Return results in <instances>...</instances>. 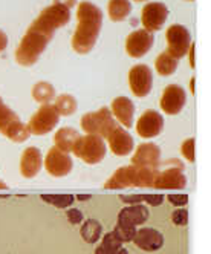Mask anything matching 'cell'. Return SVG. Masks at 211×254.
Listing matches in <instances>:
<instances>
[{
  "mask_svg": "<svg viewBox=\"0 0 211 254\" xmlns=\"http://www.w3.org/2000/svg\"><path fill=\"white\" fill-rule=\"evenodd\" d=\"M149 216H150V211L143 204L126 205L118 213V219H116V225L113 231L121 239L122 244H129L133 241L138 227L144 225L149 221Z\"/></svg>",
  "mask_w": 211,
  "mask_h": 254,
  "instance_id": "277c9868",
  "label": "cell"
},
{
  "mask_svg": "<svg viewBox=\"0 0 211 254\" xmlns=\"http://www.w3.org/2000/svg\"><path fill=\"white\" fill-rule=\"evenodd\" d=\"M77 20L78 25L70 45L77 54H89L98 40L103 26V12L91 2H81L77 8Z\"/></svg>",
  "mask_w": 211,
  "mask_h": 254,
  "instance_id": "6da1fadb",
  "label": "cell"
},
{
  "mask_svg": "<svg viewBox=\"0 0 211 254\" xmlns=\"http://www.w3.org/2000/svg\"><path fill=\"white\" fill-rule=\"evenodd\" d=\"M165 40H167V51L171 57L182 59L188 52L191 45V35L188 29L182 25H170L165 31Z\"/></svg>",
  "mask_w": 211,
  "mask_h": 254,
  "instance_id": "8fae6325",
  "label": "cell"
},
{
  "mask_svg": "<svg viewBox=\"0 0 211 254\" xmlns=\"http://www.w3.org/2000/svg\"><path fill=\"white\" fill-rule=\"evenodd\" d=\"M161 166V164H159ZM187 186L184 164L178 159H168L158 167L153 187L159 190H182Z\"/></svg>",
  "mask_w": 211,
  "mask_h": 254,
  "instance_id": "5b68a950",
  "label": "cell"
},
{
  "mask_svg": "<svg viewBox=\"0 0 211 254\" xmlns=\"http://www.w3.org/2000/svg\"><path fill=\"white\" fill-rule=\"evenodd\" d=\"M8 46V37H6V34L0 29V52H3Z\"/></svg>",
  "mask_w": 211,
  "mask_h": 254,
  "instance_id": "8d00e7d4",
  "label": "cell"
},
{
  "mask_svg": "<svg viewBox=\"0 0 211 254\" xmlns=\"http://www.w3.org/2000/svg\"><path fill=\"white\" fill-rule=\"evenodd\" d=\"M107 12L112 22H122L126 20L132 12L130 0H109Z\"/></svg>",
  "mask_w": 211,
  "mask_h": 254,
  "instance_id": "484cf974",
  "label": "cell"
},
{
  "mask_svg": "<svg viewBox=\"0 0 211 254\" xmlns=\"http://www.w3.org/2000/svg\"><path fill=\"white\" fill-rule=\"evenodd\" d=\"M190 90H191V94L195 95V78H191L190 81Z\"/></svg>",
  "mask_w": 211,
  "mask_h": 254,
  "instance_id": "60d3db41",
  "label": "cell"
},
{
  "mask_svg": "<svg viewBox=\"0 0 211 254\" xmlns=\"http://www.w3.org/2000/svg\"><path fill=\"white\" fill-rule=\"evenodd\" d=\"M110 112L113 118L122 126L129 129L133 126V115H135V104L127 97H116L110 103Z\"/></svg>",
  "mask_w": 211,
  "mask_h": 254,
  "instance_id": "7402d4cb",
  "label": "cell"
},
{
  "mask_svg": "<svg viewBox=\"0 0 211 254\" xmlns=\"http://www.w3.org/2000/svg\"><path fill=\"white\" fill-rule=\"evenodd\" d=\"M66 217H67V222L72 224V225H81V222L84 221V216L78 208H66Z\"/></svg>",
  "mask_w": 211,
  "mask_h": 254,
  "instance_id": "836d02e7",
  "label": "cell"
},
{
  "mask_svg": "<svg viewBox=\"0 0 211 254\" xmlns=\"http://www.w3.org/2000/svg\"><path fill=\"white\" fill-rule=\"evenodd\" d=\"M167 17H168V8L164 3L150 2L146 3V6L141 11V23H143L144 29L150 32H156L162 29Z\"/></svg>",
  "mask_w": 211,
  "mask_h": 254,
  "instance_id": "5bb4252c",
  "label": "cell"
},
{
  "mask_svg": "<svg viewBox=\"0 0 211 254\" xmlns=\"http://www.w3.org/2000/svg\"><path fill=\"white\" fill-rule=\"evenodd\" d=\"M135 129L141 138H144V139L155 138L158 135H161L164 129V118L158 111L147 109V111L138 118Z\"/></svg>",
  "mask_w": 211,
  "mask_h": 254,
  "instance_id": "9a60e30c",
  "label": "cell"
},
{
  "mask_svg": "<svg viewBox=\"0 0 211 254\" xmlns=\"http://www.w3.org/2000/svg\"><path fill=\"white\" fill-rule=\"evenodd\" d=\"M0 133L14 142H25L31 135L19 115L11 111L2 98H0Z\"/></svg>",
  "mask_w": 211,
  "mask_h": 254,
  "instance_id": "ba28073f",
  "label": "cell"
},
{
  "mask_svg": "<svg viewBox=\"0 0 211 254\" xmlns=\"http://www.w3.org/2000/svg\"><path fill=\"white\" fill-rule=\"evenodd\" d=\"M129 86L132 94L138 98H144L152 92L153 72L147 64H136L129 70Z\"/></svg>",
  "mask_w": 211,
  "mask_h": 254,
  "instance_id": "7c38bea8",
  "label": "cell"
},
{
  "mask_svg": "<svg viewBox=\"0 0 211 254\" xmlns=\"http://www.w3.org/2000/svg\"><path fill=\"white\" fill-rule=\"evenodd\" d=\"M43 161H45L46 172L54 178H64L74 169L72 158L69 156V153L60 150L58 147H52Z\"/></svg>",
  "mask_w": 211,
  "mask_h": 254,
  "instance_id": "4fadbf2b",
  "label": "cell"
},
{
  "mask_svg": "<svg viewBox=\"0 0 211 254\" xmlns=\"http://www.w3.org/2000/svg\"><path fill=\"white\" fill-rule=\"evenodd\" d=\"M52 37H54L52 34H48L31 25L15 49V62L25 67L35 64Z\"/></svg>",
  "mask_w": 211,
  "mask_h": 254,
  "instance_id": "7a4b0ae2",
  "label": "cell"
},
{
  "mask_svg": "<svg viewBox=\"0 0 211 254\" xmlns=\"http://www.w3.org/2000/svg\"><path fill=\"white\" fill-rule=\"evenodd\" d=\"M195 146H196V142H195V138H188L182 142V146H181V153L182 156L188 161V162H195L196 156H195Z\"/></svg>",
  "mask_w": 211,
  "mask_h": 254,
  "instance_id": "1f68e13d",
  "label": "cell"
},
{
  "mask_svg": "<svg viewBox=\"0 0 211 254\" xmlns=\"http://www.w3.org/2000/svg\"><path fill=\"white\" fill-rule=\"evenodd\" d=\"M40 199L48 204H51V205H54L55 208L66 210L74 204L75 196L67 194V193H51V194H42Z\"/></svg>",
  "mask_w": 211,
  "mask_h": 254,
  "instance_id": "f546056e",
  "label": "cell"
},
{
  "mask_svg": "<svg viewBox=\"0 0 211 254\" xmlns=\"http://www.w3.org/2000/svg\"><path fill=\"white\" fill-rule=\"evenodd\" d=\"M43 167V156L37 147H28L20 158V173L26 179L35 178Z\"/></svg>",
  "mask_w": 211,
  "mask_h": 254,
  "instance_id": "44dd1931",
  "label": "cell"
},
{
  "mask_svg": "<svg viewBox=\"0 0 211 254\" xmlns=\"http://www.w3.org/2000/svg\"><path fill=\"white\" fill-rule=\"evenodd\" d=\"M106 139L109 142L110 152L116 156H127L133 152L135 141L122 126H116Z\"/></svg>",
  "mask_w": 211,
  "mask_h": 254,
  "instance_id": "ffe728a7",
  "label": "cell"
},
{
  "mask_svg": "<svg viewBox=\"0 0 211 254\" xmlns=\"http://www.w3.org/2000/svg\"><path fill=\"white\" fill-rule=\"evenodd\" d=\"M55 103H54V107L55 111L58 112L60 117H69L77 112V107H78V103L75 100V97L69 95V94H63L57 98H54Z\"/></svg>",
  "mask_w": 211,
  "mask_h": 254,
  "instance_id": "f1b7e54d",
  "label": "cell"
},
{
  "mask_svg": "<svg viewBox=\"0 0 211 254\" xmlns=\"http://www.w3.org/2000/svg\"><path fill=\"white\" fill-rule=\"evenodd\" d=\"M135 2H146V0H135Z\"/></svg>",
  "mask_w": 211,
  "mask_h": 254,
  "instance_id": "7bdbcfd3",
  "label": "cell"
},
{
  "mask_svg": "<svg viewBox=\"0 0 211 254\" xmlns=\"http://www.w3.org/2000/svg\"><path fill=\"white\" fill-rule=\"evenodd\" d=\"M106 152H107V146H106L104 138L89 133H86L84 136H78L72 149V153L77 158L91 166L100 164L106 156Z\"/></svg>",
  "mask_w": 211,
  "mask_h": 254,
  "instance_id": "8992f818",
  "label": "cell"
},
{
  "mask_svg": "<svg viewBox=\"0 0 211 254\" xmlns=\"http://www.w3.org/2000/svg\"><path fill=\"white\" fill-rule=\"evenodd\" d=\"M165 196L161 193H153V194H144V202H147V205L150 207H159L162 205Z\"/></svg>",
  "mask_w": 211,
  "mask_h": 254,
  "instance_id": "e575fe53",
  "label": "cell"
},
{
  "mask_svg": "<svg viewBox=\"0 0 211 254\" xmlns=\"http://www.w3.org/2000/svg\"><path fill=\"white\" fill-rule=\"evenodd\" d=\"M187 2H193V0H187Z\"/></svg>",
  "mask_w": 211,
  "mask_h": 254,
  "instance_id": "ee69618b",
  "label": "cell"
},
{
  "mask_svg": "<svg viewBox=\"0 0 211 254\" xmlns=\"http://www.w3.org/2000/svg\"><path fill=\"white\" fill-rule=\"evenodd\" d=\"M167 199H168V202L176 208L185 207L188 204V194H185V193H170L167 196Z\"/></svg>",
  "mask_w": 211,
  "mask_h": 254,
  "instance_id": "d6a6232c",
  "label": "cell"
},
{
  "mask_svg": "<svg viewBox=\"0 0 211 254\" xmlns=\"http://www.w3.org/2000/svg\"><path fill=\"white\" fill-rule=\"evenodd\" d=\"M188 54H190V66L195 67V45H193V43L188 48Z\"/></svg>",
  "mask_w": 211,
  "mask_h": 254,
  "instance_id": "f35d334b",
  "label": "cell"
},
{
  "mask_svg": "<svg viewBox=\"0 0 211 254\" xmlns=\"http://www.w3.org/2000/svg\"><path fill=\"white\" fill-rule=\"evenodd\" d=\"M6 189H8V186H6V184L3 183L2 179H0V190H6Z\"/></svg>",
  "mask_w": 211,
  "mask_h": 254,
  "instance_id": "b9f144b4",
  "label": "cell"
},
{
  "mask_svg": "<svg viewBox=\"0 0 211 254\" xmlns=\"http://www.w3.org/2000/svg\"><path fill=\"white\" fill-rule=\"evenodd\" d=\"M132 164L136 167L158 169L161 164V149L153 142L139 144L132 156Z\"/></svg>",
  "mask_w": 211,
  "mask_h": 254,
  "instance_id": "ac0fdd59",
  "label": "cell"
},
{
  "mask_svg": "<svg viewBox=\"0 0 211 254\" xmlns=\"http://www.w3.org/2000/svg\"><path fill=\"white\" fill-rule=\"evenodd\" d=\"M70 9L60 5V3H52L51 6L45 8L40 15L35 19L31 25L39 28L48 34H52L54 35V32L58 29V28H63L69 23L70 20Z\"/></svg>",
  "mask_w": 211,
  "mask_h": 254,
  "instance_id": "9c48e42d",
  "label": "cell"
},
{
  "mask_svg": "<svg viewBox=\"0 0 211 254\" xmlns=\"http://www.w3.org/2000/svg\"><path fill=\"white\" fill-rule=\"evenodd\" d=\"M139 250L153 253L164 247V234L152 227H143L138 228L135 233V238L132 241Z\"/></svg>",
  "mask_w": 211,
  "mask_h": 254,
  "instance_id": "d6986e66",
  "label": "cell"
},
{
  "mask_svg": "<svg viewBox=\"0 0 211 254\" xmlns=\"http://www.w3.org/2000/svg\"><path fill=\"white\" fill-rule=\"evenodd\" d=\"M155 42L153 32L147 29H136L132 34H129V37L126 40V52L127 56L132 59H141L152 49Z\"/></svg>",
  "mask_w": 211,
  "mask_h": 254,
  "instance_id": "2e32d148",
  "label": "cell"
},
{
  "mask_svg": "<svg viewBox=\"0 0 211 254\" xmlns=\"http://www.w3.org/2000/svg\"><path fill=\"white\" fill-rule=\"evenodd\" d=\"M171 222L176 227H185L188 224V210L185 207H178L171 213Z\"/></svg>",
  "mask_w": 211,
  "mask_h": 254,
  "instance_id": "4dcf8cb0",
  "label": "cell"
},
{
  "mask_svg": "<svg viewBox=\"0 0 211 254\" xmlns=\"http://www.w3.org/2000/svg\"><path fill=\"white\" fill-rule=\"evenodd\" d=\"M95 254H129V251L124 248V244L112 230L110 233L101 236V242L97 247Z\"/></svg>",
  "mask_w": 211,
  "mask_h": 254,
  "instance_id": "603a6c76",
  "label": "cell"
},
{
  "mask_svg": "<svg viewBox=\"0 0 211 254\" xmlns=\"http://www.w3.org/2000/svg\"><path fill=\"white\" fill-rule=\"evenodd\" d=\"M158 169L149 167H136L133 164L119 167L107 181H106L104 189L119 190L129 187H153V181Z\"/></svg>",
  "mask_w": 211,
  "mask_h": 254,
  "instance_id": "3957f363",
  "label": "cell"
},
{
  "mask_svg": "<svg viewBox=\"0 0 211 254\" xmlns=\"http://www.w3.org/2000/svg\"><path fill=\"white\" fill-rule=\"evenodd\" d=\"M119 199H121V202H124L126 205L143 204L144 202V194H121Z\"/></svg>",
  "mask_w": 211,
  "mask_h": 254,
  "instance_id": "d590c367",
  "label": "cell"
},
{
  "mask_svg": "<svg viewBox=\"0 0 211 254\" xmlns=\"http://www.w3.org/2000/svg\"><path fill=\"white\" fill-rule=\"evenodd\" d=\"M32 98L40 104H48L55 98V89L48 81H40L32 87Z\"/></svg>",
  "mask_w": 211,
  "mask_h": 254,
  "instance_id": "83f0119b",
  "label": "cell"
},
{
  "mask_svg": "<svg viewBox=\"0 0 211 254\" xmlns=\"http://www.w3.org/2000/svg\"><path fill=\"white\" fill-rule=\"evenodd\" d=\"M80 236L86 244H97L103 236V225L97 219H87L81 222Z\"/></svg>",
  "mask_w": 211,
  "mask_h": 254,
  "instance_id": "d4e9b609",
  "label": "cell"
},
{
  "mask_svg": "<svg viewBox=\"0 0 211 254\" xmlns=\"http://www.w3.org/2000/svg\"><path fill=\"white\" fill-rule=\"evenodd\" d=\"M155 69L161 77L173 75L178 69V59L171 57L168 52H161L155 60Z\"/></svg>",
  "mask_w": 211,
  "mask_h": 254,
  "instance_id": "4316f807",
  "label": "cell"
},
{
  "mask_svg": "<svg viewBox=\"0 0 211 254\" xmlns=\"http://www.w3.org/2000/svg\"><path fill=\"white\" fill-rule=\"evenodd\" d=\"M55 3H60V5H63V6H66V8H72L75 3H77V0H54Z\"/></svg>",
  "mask_w": 211,
  "mask_h": 254,
  "instance_id": "74e56055",
  "label": "cell"
},
{
  "mask_svg": "<svg viewBox=\"0 0 211 254\" xmlns=\"http://www.w3.org/2000/svg\"><path fill=\"white\" fill-rule=\"evenodd\" d=\"M60 121V115L58 112L55 111L54 104H42L40 109L37 112H35L29 123H28V130L31 135H35V136H43L49 132H52L55 129V126L58 124Z\"/></svg>",
  "mask_w": 211,
  "mask_h": 254,
  "instance_id": "30bf717a",
  "label": "cell"
},
{
  "mask_svg": "<svg viewBox=\"0 0 211 254\" xmlns=\"http://www.w3.org/2000/svg\"><path fill=\"white\" fill-rule=\"evenodd\" d=\"M187 103V95L182 86L170 84L164 89V92L159 100L161 111H164L167 115H178L182 112Z\"/></svg>",
  "mask_w": 211,
  "mask_h": 254,
  "instance_id": "e0dca14e",
  "label": "cell"
},
{
  "mask_svg": "<svg viewBox=\"0 0 211 254\" xmlns=\"http://www.w3.org/2000/svg\"><path fill=\"white\" fill-rule=\"evenodd\" d=\"M80 124L84 133L98 135L101 138H107L109 133L118 126L109 107H101L97 112H89L83 115Z\"/></svg>",
  "mask_w": 211,
  "mask_h": 254,
  "instance_id": "52a82bcc",
  "label": "cell"
},
{
  "mask_svg": "<svg viewBox=\"0 0 211 254\" xmlns=\"http://www.w3.org/2000/svg\"><path fill=\"white\" fill-rule=\"evenodd\" d=\"M92 197V194H77L75 199H78L80 202H84V201H89V199Z\"/></svg>",
  "mask_w": 211,
  "mask_h": 254,
  "instance_id": "ab89813d",
  "label": "cell"
},
{
  "mask_svg": "<svg viewBox=\"0 0 211 254\" xmlns=\"http://www.w3.org/2000/svg\"><path fill=\"white\" fill-rule=\"evenodd\" d=\"M78 136H80V133L75 129H72V127H61V129L57 130L54 135L55 147H58L60 150H63L66 153H70Z\"/></svg>",
  "mask_w": 211,
  "mask_h": 254,
  "instance_id": "cb8c5ba5",
  "label": "cell"
}]
</instances>
